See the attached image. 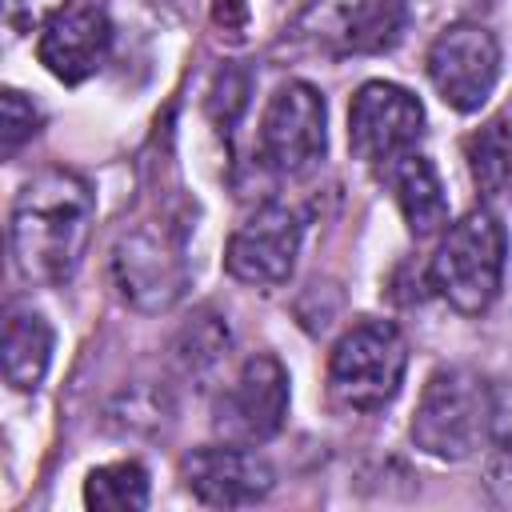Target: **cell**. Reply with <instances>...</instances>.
Segmentation results:
<instances>
[{"label": "cell", "instance_id": "obj_1", "mask_svg": "<svg viewBox=\"0 0 512 512\" xmlns=\"http://www.w3.org/2000/svg\"><path fill=\"white\" fill-rule=\"evenodd\" d=\"M96 200L84 176L68 168H44L16 192L8 240L24 280L64 284L88 248Z\"/></svg>", "mask_w": 512, "mask_h": 512}, {"label": "cell", "instance_id": "obj_2", "mask_svg": "<svg viewBox=\"0 0 512 512\" xmlns=\"http://www.w3.org/2000/svg\"><path fill=\"white\" fill-rule=\"evenodd\" d=\"M504 260H508V232L500 216L492 208H472L444 232L428 264V284L456 312L480 316L500 296Z\"/></svg>", "mask_w": 512, "mask_h": 512}, {"label": "cell", "instance_id": "obj_3", "mask_svg": "<svg viewBox=\"0 0 512 512\" xmlns=\"http://www.w3.org/2000/svg\"><path fill=\"white\" fill-rule=\"evenodd\" d=\"M492 384L472 368H436L412 412V444L436 460H468L488 440Z\"/></svg>", "mask_w": 512, "mask_h": 512}, {"label": "cell", "instance_id": "obj_4", "mask_svg": "<svg viewBox=\"0 0 512 512\" xmlns=\"http://www.w3.org/2000/svg\"><path fill=\"white\" fill-rule=\"evenodd\" d=\"M408 368V344L392 320H356L328 356V388L352 412H376L396 400Z\"/></svg>", "mask_w": 512, "mask_h": 512}, {"label": "cell", "instance_id": "obj_5", "mask_svg": "<svg viewBox=\"0 0 512 512\" xmlns=\"http://www.w3.org/2000/svg\"><path fill=\"white\" fill-rule=\"evenodd\" d=\"M404 20V0H304L292 20V40L332 60L376 56L404 36Z\"/></svg>", "mask_w": 512, "mask_h": 512}, {"label": "cell", "instance_id": "obj_6", "mask_svg": "<svg viewBox=\"0 0 512 512\" xmlns=\"http://www.w3.org/2000/svg\"><path fill=\"white\" fill-rule=\"evenodd\" d=\"M116 296L136 312H168L188 288L180 240L164 224H136L120 232L108 256Z\"/></svg>", "mask_w": 512, "mask_h": 512}, {"label": "cell", "instance_id": "obj_7", "mask_svg": "<svg viewBox=\"0 0 512 512\" xmlns=\"http://www.w3.org/2000/svg\"><path fill=\"white\" fill-rule=\"evenodd\" d=\"M256 148L264 168L276 176H304L324 160L328 124H324V96L308 80H284L260 116Z\"/></svg>", "mask_w": 512, "mask_h": 512}, {"label": "cell", "instance_id": "obj_8", "mask_svg": "<svg viewBox=\"0 0 512 512\" xmlns=\"http://www.w3.org/2000/svg\"><path fill=\"white\" fill-rule=\"evenodd\" d=\"M428 80L456 112H480L500 80V44L484 24H448L424 56Z\"/></svg>", "mask_w": 512, "mask_h": 512}, {"label": "cell", "instance_id": "obj_9", "mask_svg": "<svg viewBox=\"0 0 512 512\" xmlns=\"http://www.w3.org/2000/svg\"><path fill=\"white\" fill-rule=\"evenodd\" d=\"M424 136V108L420 100L392 84V80H368L356 88L348 104V148L364 164H392L396 156L412 152Z\"/></svg>", "mask_w": 512, "mask_h": 512}, {"label": "cell", "instance_id": "obj_10", "mask_svg": "<svg viewBox=\"0 0 512 512\" xmlns=\"http://www.w3.org/2000/svg\"><path fill=\"white\" fill-rule=\"evenodd\" d=\"M288 416V372L272 352H256L240 364L236 380L216 400V432L232 444H264L284 428Z\"/></svg>", "mask_w": 512, "mask_h": 512}, {"label": "cell", "instance_id": "obj_11", "mask_svg": "<svg viewBox=\"0 0 512 512\" xmlns=\"http://www.w3.org/2000/svg\"><path fill=\"white\" fill-rule=\"evenodd\" d=\"M304 224L284 204L256 208L224 244V272L252 288H280L300 256Z\"/></svg>", "mask_w": 512, "mask_h": 512}, {"label": "cell", "instance_id": "obj_12", "mask_svg": "<svg viewBox=\"0 0 512 512\" xmlns=\"http://www.w3.org/2000/svg\"><path fill=\"white\" fill-rule=\"evenodd\" d=\"M180 480L204 508H244L272 492V468L248 444H204L180 460Z\"/></svg>", "mask_w": 512, "mask_h": 512}, {"label": "cell", "instance_id": "obj_13", "mask_svg": "<svg viewBox=\"0 0 512 512\" xmlns=\"http://www.w3.org/2000/svg\"><path fill=\"white\" fill-rule=\"evenodd\" d=\"M112 48V24L100 8H64L60 16H52L44 28H40V40H36V56L40 64L60 80V84H80L88 80L104 56Z\"/></svg>", "mask_w": 512, "mask_h": 512}, {"label": "cell", "instance_id": "obj_14", "mask_svg": "<svg viewBox=\"0 0 512 512\" xmlns=\"http://www.w3.org/2000/svg\"><path fill=\"white\" fill-rule=\"evenodd\" d=\"M384 180H388V188L400 204V216L416 240H428L448 224V196H444V184L428 156H420V152L396 156L392 164H384Z\"/></svg>", "mask_w": 512, "mask_h": 512}, {"label": "cell", "instance_id": "obj_15", "mask_svg": "<svg viewBox=\"0 0 512 512\" xmlns=\"http://www.w3.org/2000/svg\"><path fill=\"white\" fill-rule=\"evenodd\" d=\"M0 352H4V380L16 392H36L52 364V324L32 308H8Z\"/></svg>", "mask_w": 512, "mask_h": 512}, {"label": "cell", "instance_id": "obj_16", "mask_svg": "<svg viewBox=\"0 0 512 512\" xmlns=\"http://www.w3.org/2000/svg\"><path fill=\"white\" fill-rule=\"evenodd\" d=\"M464 160L468 176L480 188V196L496 200L512 188V120L492 116L476 132L464 136Z\"/></svg>", "mask_w": 512, "mask_h": 512}, {"label": "cell", "instance_id": "obj_17", "mask_svg": "<svg viewBox=\"0 0 512 512\" xmlns=\"http://www.w3.org/2000/svg\"><path fill=\"white\" fill-rule=\"evenodd\" d=\"M84 504L100 512H140L148 508V472L136 460L100 464L84 480Z\"/></svg>", "mask_w": 512, "mask_h": 512}, {"label": "cell", "instance_id": "obj_18", "mask_svg": "<svg viewBox=\"0 0 512 512\" xmlns=\"http://www.w3.org/2000/svg\"><path fill=\"white\" fill-rule=\"evenodd\" d=\"M224 352H228V328L212 312H200L176 336V360L184 372H208L212 364H220Z\"/></svg>", "mask_w": 512, "mask_h": 512}, {"label": "cell", "instance_id": "obj_19", "mask_svg": "<svg viewBox=\"0 0 512 512\" xmlns=\"http://www.w3.org/2000/svg\"><path fill=\"white\" fill-rule=\"evenodd\" d=\"M36 128H40V112H36V104H32L24 92L4 88V96H0V152L12 156L24 140L36 136Z\"/></svg>", "mask_w": 512, "mask_h": 512}, {"label": "cell", "instance_id": "obj_20", "mask_svg": "<svg viewBox=\"0 0 512 512\" xmlns=\"http://www.w3.org/2000/svg\"><path fill=\"white\" fill-rule=\"evenodd\" d=\"M68 8V0H4V24L24 36V32H40L52 16H60Z\"/></svg>", "mask_w": 512, "mask_h": 512}, {"label": "cell", "instance_id": "obj_21", "mask_svg": "<svg viewBox=\"0 0 512 512\" xmlns=\"http://www.w3.org/2000/svg\"><path fill=\"white\" fill-rule=\"evenodd\" d=\"M488 440L500 452H512V376L492 388V416H488Z\"/></svg>", "mask_w": 512, "mask_h": 512}, {"label": "cell", "instance_id": "obj_22", "mask_svg": "<svg viewBox=\"0 0 512 512\" xmlns=\"http://www.w3.org/2000/svg\"><path fill=\"white\" fill-rule=\"evenodd\" d=\"M212 24L240 40L248 28V0H212Z\"/></svg>", "mask_w": 512, "mask_h": 512}, {"label": "cell", "instance_id": "obj_23", "mask_svg": "<svg viewBox=\"0 0 512 512\" xmlns=\"http://www.w3.org/2000/svg\"><path fill=\"white\" fill-rule=\"evenodd\" d=\"M488 488L500 504H512V452H500V460L488 464Z\"/></svg>", "mask_w": 512, "mask_h": 512}]
</instances>
